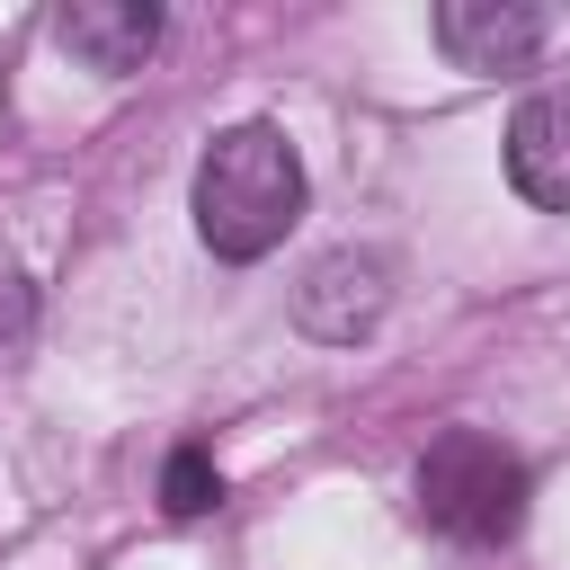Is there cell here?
I'll use <instances>...</instances> for the list:
<instances>
[{"label":"cell","instance_id":"52a82bcc","mask_svg":"<svg viewBox=\"0 0 570 570\" xmlns=\"http://www.w3.org/2000/svg\"><path fill=\"white\" fill-rule=\"evenodd\" d=\"M214 499H223V472H214V454H205V445H178V454L160 463V508H169V517H205Z\"/></svg>","mask_w":570,"mask_h":570},{"label":"cell","instance_id":"5b68a950","mask_svg":"<svg viewBox=\"0 0 570 570\" xmlns=\"http://www.w3.org/2000/svg\"><path fill=\"white\" fill-rule=\"evenodd\" d=\"M508 187L534 214H570V89H543L508 116Z\"/></svg>","mask_w":570,"mask_h":570},{"label":"cell","instance_id":"8992f818","mask_svg":"<svg viewBox=\"0 0 570 570\" xmlns=\"http://www.w3.org/2000/svg\"><path fill=\"white\" fill-rule=\"evenodd\" d=\"M53 45H62L80 71L125 80V71H142V53L160 45V9H151V0H71V9L53 18Z\"/></svg>","mask_w":570,"mask_h":570},{"label":"cell","instance_id":"277c9868","mask_svg":"<svg viewBox=\"0 0 570 570\" xmlns=\"http://www.w3.org/2000/svg\"><path fill=\"white\" fill-rule=\"evenodd\" d=\"M383 303H392V267L374 249H330V258H312V276L294 294V321L330 347H356L383 321Z\"/></svg>","mask_w":570,"mask_h":570},{"label":"cell","instance_id":"ba28073f","mask_svg":"<svg viewBox=\"0 0 570 570\" xmlns=\"http://www.w3.org/2000/svg\"><path fill=\"white\" fill-rule=\"evenodd\" d=\"M27 330H36V285L18 276V258H0V365L27 347Z\"/></svg>","mask_w":570,"mask_h":570},{"label":"cell","instance_id":"3957f363","mask_svg":"<svg viewBox=\"0 0 570 570\" xmlns=\"http://www.w3.org/2000/svg\"><path fill=\"white\" fill-rule=\"evenodd\" d=\"M428 27L454 71H517L552 45V9H525V0H445Z\"/></svg>","mask_w":570,"mask_h":570},{"label":"cell","instance_id":"6da1fadb","mask_svg":"<svg viewBox=\"0 0 570 570\" xmlns=\"http://www.w3.org/2000/svg\"><path fill=\"white\" fill-rule=\"evenodd\" d=\"M303 223V160L276 125H232L196 160V240L232 267L267 258Z\"/></svg>","mask_w":570,"mask_h":570},{"label":"cell","instance_id":"7a4b0ae2","mask_svg":"<svg viewBox=\"0 0 570 570\" xmlns=\"http://www.w3.org/2000/svg\"><path fill=\"white\" fill-rule=\"evenodd\" d=\"M525 463L499 445V436H481V428H445L428 454H419V517L445 534V543H472V552H490V543H508L517 525H525Z\"/></svg>","mask_w":570,"mask_h":570}]
</instances>
